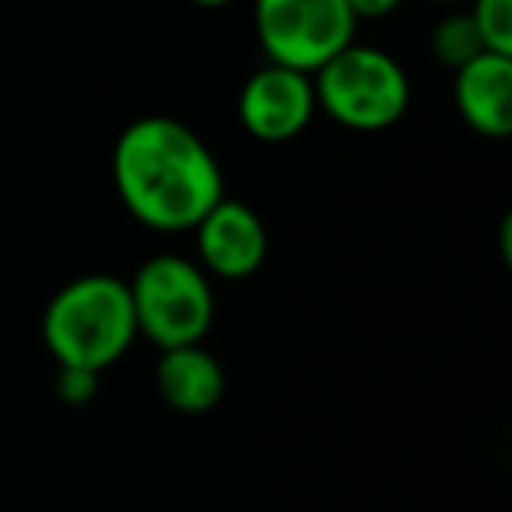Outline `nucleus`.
Masks as SVG:
<instances>
[{
  "label": "nucleus",
  "mask_w": 512,
  "mask_h": 512,
  "mask_svg": "<svg viewBox=\"0 0 512 512\" xmlns=\"http://www.w3.org/2000/svg\"><path fill=\"white\" fill-rule=\"evenodd\" d=\"M435 4H463V0H435Z\"/></svg>",
  "instance_id": "nucleus-15"
},
{
  "label": "nucleus",
  "mask_w": 512,
  "mask_h": 512,
  "mask_svg": "<svg viewBox=\"0 0 512 512\" xmlns=\"http://www.w3.org/2000/svg\"><path fill=\"white\" fill-rule=\"evenodd\" d=\"M113 186L130 218L155 232H193L225 197L207 141L172 116H141L113 144Z\"/></svg>",
  "instance_id": "nucleus-1"
},
{
  "label": "nucleus",
  "mask_w": 512,
  "mask_h": 512,
  "mask_svg": "<svg viewBox=\"0 0 512 512\" xmlns=\"http://www.w3.org/2000/svg\"><path fill=\"white\" fill-rule=\"evenodd\" d=\"M467 15L477 25L484 50L512 53V0H470Z\"/></svg>",
  "instance_id": "nucleus-11"
},
{
  "label": "nucleus",
  "mask_w": 512,
  "mask_h": 512,
  "mask_svg": "<svg viewBox=\"0 0 512 512\" xmlns=\"http://www.w3.org/2000/svg\"><path fill=\"white\" fill-rule=\"evenodd\" d=\"M316 116L313 74L281 64H264L239 92V123L253 141H295Z\"/></svg>",
  "instance_id": "nucleus-6"
},
{
  "label": "nucleus",
  "mask_w": 512,
  "mask_h": 512,
  "mask_svg": "<svg viewBox=\"0 0 512 512\" xmlns=\"http://www.w3.org/2000/svg\"><path fill=\"white\" fill-rule=\"evenodd\" d=\"M453 102L474 134L502 141L512 134V53H477L453 71Z\"/></svg>",
  "instance_id": "nucleus-8"
},
{
  "label": "nucleus",
  "mask_w": 512,
  "mask_h": 512,
  "mask_svg": "<svg viewBox=\"0 0 512 512\" xmlns=\"http://www.w3.org/2000/svg\"><path fill=\"white\" fill-rule=\"evenodd\" d=\"M197 264L207 278L246 281L267 260V225L246 200L221 197L193 225Z\"/></svg>",
  "instance_id": "nucleus-7"
},
{
  "label": "nucleus",
  "mask_w": 512,
  "mask_h": 512,
  "mask_svg": "<svg viewBox=\"0 0 512 512\" xmlns=\"http://www.w3.org/2000/svg\"><path fill=\"white\" fill-rule=\"evenodd\" d=\"M477 53H484V43H481V36H477V25L470 22L467 11H453V15L435 22L432 57L439 60L446 71H460Z\"/></svg>",
  "instance_id": "nucleus-10"
},
{
  "label": "nucleus",
  "mask_w": 512,
  "mask_h": 512,
  "mask_svg": "<svg viewBox=\"0 0 512 512\" xmlns=\"http://www.w3.org/2000/svg\"><path fill=\"white\" fill-rule=\"evenodd\" d=\"M99 393V376L95 372H85V369H60L57 372V397L64 404H88V400Z\"/></svg>",
  "instance_id": "nucleus-12"
},
{
  "label": "nucleus",
  "mask_w": 512,
  "mask_h": 512,
  "mask_svg": "<svg viewBox=\"0 0 512 512\" xmlns=\"http://www.w3.org/2000/svg\"><path fill=\"white\" fill-rule=\"evenodd\" d=\"M158 397L179 414H207L225 397V369L204 344L162 351L155 365Z\"/></svg>",
  "instance_id": "nucleus-9"
},
{
  "label": "nucleus",
  "mask_w": 512,
  "mask_h": 512,
  "mask_svg": "<svg viewBox=\"0 0 512 512\" xmlns=\"http://www.w3.org/2000/svg\"><path fill=\"white\" fill-rule=\"evenodd\" d=\"M137 337H148L158 351L204 344L214 327V288L197 260L158 253L137 267L127 281Z\"/></svg>",
  "instance_id": "nucleus-4"
},
{
  "label": "nucleus",
  "mask_w": 512,
  "mask_h": 512,
  "mask_svg": "<svg viewBox=\"0 0 512 512\" xmlns=\"http://www.w3.org/2000/svg\"><path fill=\"white\" fill-rule=\"evenodd\" d=\"M137 341L130 288L116 274H85L60 288L43 313V344L60 369L102 372Z\"/></svg>",
  "instance_id": "nucleus-2"
},
{
  "label": "nucleus",
  "mask_w": 512,
  "mask_h": 512,
  "mask_svg": "<svg viewBox=\"0 0 512 512\" xmlns=\"http://www.w3.org/2000/svg\"><path fill=\"white\" fill-rule=\"evenodd\" d=\"M404 0H348V8H351V15L358 18V22H376V18H386V15H393V11L400 8Z\"/></svg>",
  "instance_id": "nucleus-13"
},
{
  "label": "nucleus",
  "mask_w": 512,
  "mask_h": 512,
  "mask_svg": "<svg viewBox=\"0 0 512 512\" xmlns=\"http://www.w3.org/2000/svg\"><path fill=\"white\" fill-rule=\"evenodd\" d=\"M190 4H197V8H204V11H218V8H228L232 0H190Z\"/></svg>",
  "instance_id": "nucleus-14"
},
{
  "label": "nucleus",
  "mask_w": 512,
  "mask_h": 512,
  "mask_svg": "<svg viewBox=\"0 0 512 512\" xmlns=\"http://www.w3.org/2000/svg\"><path fill=\"white\" fill-rule=\"evenodd\" d=\"M316 113L355 134L397 127L411 106V78L393 53L351 43L313 71Z\"/></svg>",
  "instance_id": "nucleus-3"
},
{
  "label": "nucleus",
  "mask_w": 512,
  "mask_h": 512,
  "mask_svg": "<svg viewBox=\"0 0 512 512\" xmlns=\"http://www.w3.org/2000/svg\"><path fill=\"white\" fill-rule=\"evenodd\" d=\"M253 25L267 64L302 74L320 71L358 32L348 0H253Z\"/></svg>",
  "instance_id": "nucleus-5"
}]
</instances>
